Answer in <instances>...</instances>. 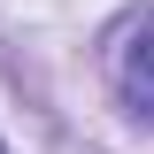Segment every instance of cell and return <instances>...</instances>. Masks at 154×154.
<instances>
[{"label": "cell", "mask_w": 154, "mask_h": 154, "mask_svg": "<svg viewBox=\"0 0 154 154\" xmlns=\"http://www.w3.org/2000/svg\"><path fill=\"white\" fill-rule=\"evenodd\" d=\"M116 93H123V108H131L139 123H154V23L116 54Z\"/></svg>", "instance_id": "6da1fadb"}, {"label": "cell", "mask_w": 154, "mask_h": 154, "mask_svg": "<svg viewBox=\"0 0 154 154\" xmlns=\"http://www.w3.org/2000/svg\"><path fill=\"white\" fill-rule=\"evenodd\" d=\"M0 154H8V146H0Z\"/></svg>", "instance_id": "7a4b0ae2"}]
</instances>
